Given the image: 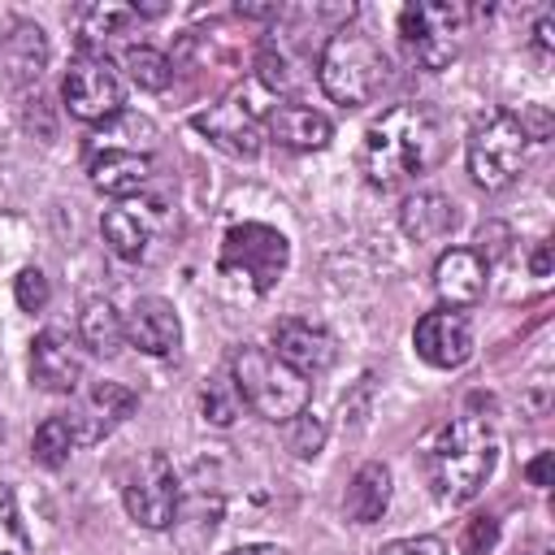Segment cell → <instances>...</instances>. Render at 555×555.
<instances>
[{
	"mask_svg": "<svg viewBox=\"0 0 555 555\" xmlns=\"http://www.w3.org/2000/svg\"><path fill=\"white\" fill-rule=\"evenodd\" d=\"M551 460H555V455H551V451H542L538 460H529V464H525V477H529L533 486H551Z\"/></svg>",
	"mask_w": 555,
	"mask_h": 555,
	"instance_id": "cell-34",
	"label": "cell"
},
{
	"mask_svg": "<svg viewBox=\"0 0 555 555\" xmlns=\"http://www.w3.org/2000/svg\"><path fill=\"white\" fill-rule=\"evenodd\" d=\"M238 13H243V17H273L278 4H238Z\"/></svg>",
	"mask_w": 555,
	"mask_h": 555,
	"instance_id": "cell-37",
	"label": "cell"
},
{
	"mask_svg": "<svg viewBox=\"0 0 555 555\" xmlns=\"http://www.w3.org/2000/svg\"><path fill=\"white\" fill-rule=\"evenodd\" d=\"M291 264V243L282 230L264 225V221H243L234 230H225L221 238V256H217V269L243 286H251L256 295L273 291L282 282Z\"/></svg>",
	"mask_w": 555,
	"mask_h": 555,
	"instance_id": "cell-5",
	"label": "cell"
},
{
	"mask_svg": "<svg viewBox=\"0 0 555 555\" xmlns=\"http://www.w3.org/2000/svg\"><path fill=\"white\" fill-rule=\"evenodd\" d=\"M269 134L291 147V152H321L330 139H334V126L325 113H317L312 104H299V100H282L273 104L269 113Z\"/></svg>",
	"mask_w": 555,
	"mask_h": 555,
	"instance_id": "cell-19",
	"label": "cell"
},
{
	"mask_svg": "<svg viewBox=\"0 0 555 555\" xmlns=\"http://www.w3.org/2000/svg\"><path fill=\"white\" fill-rule=\"evenodd\" d=\"M230 382L238 399L273 425L295 421L312 403V382L299 377L291 364H282L269 347H238L230 360Z\"/></svg>",
	"mask_w": 555,
	"mask_h": 555,
	"instance_id": "cell-4",
	"label": "cell"
},
{
	"mask_svg": "<svg viewBox=\"0 0 555 555\" xmlns=\"http://www.w3.org/2000/svg\"><path fill=\"white\" fill-rule=\"evenodd\" d=\"M156 221H160V204L121 199L117 208L104 212L100 230H104V243L113 247V256H121V260H143V256H147V243H152V234H156Z\"/></svg>",
	"mask_w": 555,
	"mask_h": 555,
	"instance_id": "cell-17",
	"label": "cell"
},
{
	"mask_svg": "<svg viewBox=\"0 0 555 555\" xmlns=\"http://www.w3.org/2000/svg\"><path fill=\"white\" fill-rule=\"evenodd\" d=\"M0 555H30V533L9 486H0Z\"/></svg>",
	"mask_w": 555,
	"mask_h": 555,
	"instance_id": "cell-27",
	"label": "cell"
},
{
	"mask_svg": "<svg viewBox=\"0 0 555 555\" xmlns=\"http://www.w3.org/2000/svg\"><path fill=\"white\" fill-rule=\"evenodd\" d=\"M225 555H286V551L273 546V542H251V546H234V551H225Z\"/></svg>",
	"mask_w": 555,
	"mask_h": 555,
	"instance_id": "cell-36",
	"label": "cell"
},
{
	"mask_svg": "<svg viewBox=\"0 0 555 555\" xmlns=\"http://www.w3.org/2000/svg\"><path fill=\"white\" fill-rule=\"evenodd\" d=\"M494 460H499V442H494L490 425L481 416H455L434 434V442L425 451L429 490L451 507L473 503L481 494V486L490 481Z\"/></svg>",
	"mask_w": 555,
	"mask_h": 555,
	"instance_id": "cell-2",
	"label": "cell"
},
{
	"mask_svg": "<svg viewBox=\"0 0 555 555\" xmlns=\"http://www.w3.org/2000/svg\"><path fill=\"white\" fill-rule=\"evenodd\" d=\"M412 343H416V356L434 369H460L468 356H473V325L460 308H438V312H425L412 330Z\"/></svg>",
	"mask_w": 555,
	"mask_h": 555,
	"instance_id": "cell-11",
	"label": "cell"
},
{
	"mask_svg": "<svg viewBox=\"0 0 555 555\" xmlns=\"http://www.w3.org/2000/svg\"><path fill=\"white\" fill-rule=\"evenodd\" d=\"M134 408H139V395H134L130 386H121V382H100V386H91V390L82 395L78 408L61 412V416L69 421V429H74V438H78V447H82V442L108 438Z\"/></svg>",
	"mask_w": 555,
	"mask_h": 555,
	"instance_id": "cell-12",
	"label": "cell"
},
{
	"mask_svg": "<svg viewBox=\"0 0 555 555\" xmlns=\"http://www.w3.org/2000/svg\"><path fill=\"white\" fill-rule=\"evenodd\" d=\"M87 173H91V186L104 191V195H117V199H134L147 178H152V156L147 152H87Z\"/></svg>",
	"mask_w": 555,
	"mask_h": 555,
	"instance_id": "cell-18",
	"label": "cell"
},
{
	"mask_svg": "<svg viewBox=\"0 0 555 555\" xmlns=\"http://www.w3.org/2000/svg\"><path fill=\"white\" fill-rule=\"evenodd\" d=\"M147 152L152 156V147H156V126L147 121V117H130V113H117L113 121H104L95 134H91V143H87V152Z\"/></svg>",
	"mask_w": 555,
	"mask_h": 555,
	"instance_id": "cell-23",
	"label": "cell"
},
{
	"mask_svg": "<svg viewBox=\"0 0 555 555\" xmlns=\"http://www.w3.org/2000/svg\"><path fill=\"white\" fill-rule=\"evenodd\" d=\"M78 334L95 356H113L126 343V321L108 299H91L78 317Z\"/></svg>",
	"mask_w": 555,
	"mask_h": 555,
	"instance_id": "cell-24",
	"label": "cell"
},
{
	"mask_svg": "<svg viewBox=\"0 0 555 555\" xmlns=\"http://www.w3.org/2000/svg\"><path fill=\"white\" fill-rule=\"evenodd\" d=\"M195 130L230 156H256L260 139H264V121H260L256 104H247L243 91H234L221 104H208L204 113H195Z\"/></svg>",
	"mask_w": 555,
	"mask_h": 555,
	"instance_id": "cell-10",
	"label": "cell"
},
{
	"mask_svg": "<svg viewBox=\"0 0 555 555\" xmlns=\"http://www.w3.org/2000/svg\"><path fill=\"white\" fill-rule=\"evenodd\" d=\"M529 156V134L516 113H490L468 134V173L486 191H503L520 178Z\"/></svg>",
	"mask_w": 555,
	"mask_h": 555,
	"instance_id": "cell-6",
	"label": "cell"
},
{
	"mask_svg": "<svg viewBox=\"0 0 555 555\" xmlns=\"http://www.w3.org/2000/svg\"><path fill=\"white\" fill-rule=\"evenodd\" d=\"M238 408H243V399H238L230 373H221V377H212V382L204 386V421H212V425L225 429V425H234Z\"/></svg>",
	"mask_w": 555,
	"mask_h": 555,
	"instance_id": "cell-28",
	"label": "cell"
},
{
	"mask_svg": "<svg viewBox=\"0 0 555 555\" xmlns=\"http://www.w3.org/2000/svg\"><path fill=\"white\" fill-rule=\"evenodd\" d=\"M399 225H403V234L412 243H434V238H447L460 225V208L442 191H416V195L403 199Z\"/></svg>",
	"mask_w": 555,
	"mask_h": 555,
	"instance_id": "cell-20",
	"label": "cell"
},
{
	"mask_svg": "<svg viewBox=\"0 0 555 555\" xmlns=\"http://www.w3.org/2000/svg\"><path fill=\"white\" fill-rule=\"evenodd\" d=\"M464 30H468V9L451 0H425L399 13V35L425 69H447L460 52Z\"/></svg>",
	"mask_w": 555,
	"mask_h": 555,
	"instance_id": "cell-8",
	"label": "cell"
},
{
	"mask_svg": "<svg viewBox=\"0 0 555 555\" xmlns=\"http://www.w3.org/2000/svg\"><path fill=\"white\" fill-rule=\"evenodd\" d=\"M486 278H490V269H486L481 251H473V247H447L434 264V291H438L442 308L477 304L486 295Z\"/></svg>",
	"mask_w": 555,
	"mask_h": 555,
	"instance_id": "cell-16",
	"label": "cell"
},
{
	"mask_svg": "<svg viewBox=\"0 0 555 555\" xmlns=\"http://www.w3.org/2000/svg\"><path fill=\"white\" fill-rule=\"evenodd\" d=\"M30 382L52 395H69L82 382V351L61 330H39L30 343Z\"/></svg>",
	"mask_w": 555,
	"mask_h": 555,
	"instance_id": "cell-15",
	"label": "cell"
},
{
	"mask_svg": "<svg viewBox=\"0 0 555 555\" xmlns=\"http://www.w3.org/2000/svg\"><path fill=\"white\" fill-rule=\"evenodd\" d=\"M442 147H447V130H442V117L429 108V104H395L386 108L360 139V173L390 191V186H403L408 178L434 169L442 160Z\"/></svg>",
	"mask_w": 555,
	"mask_h": 555,
	"instance_id": "cell-1",
	"label": "cell"
},
{
	"mask_svg": "<svg viewBox=\"0 0 555 555\" xmlns=\"http://www.w3.org/2000/svg\"><path fill=\"white\" fill-rule=\"evenodd\" d=\"M317 82L334 104L360 108V104L377 100L382 87L390 82V56L382 52V43L369 30L338 26L317 56Z\"/></svg>",
	"mask_w": 555,
	"mask_h": 555,
	"instance_id": "cell-3",
	"label": "cell"
},
{
	"mask_svg": "<svg viewBox=\"0 0 555 555\" xmlns=\"http://www.w3.org/2000/svg\"><path fill=\"white\" fill-rule=\"evenodd\" d=\"M494 542H499V520L494 516H473L468 529H464V551L468 555H486Z\"/></svg>",
	"mask_w": 555,
	"mask_h": 555,
	"instance_id": "cell-32",
	"label": "cell"
},
{
	"mask_svg": "<svg viewBox=\"0 0 555 555\" xmlns=\"http://www.w3.org/2000/svg\"><path fill=\"white\" fill-rule=\"evenodd\" d=\"M61 100L78 121L104 126L126 104V78L108 61V52H78L61 78Z\"/></svg>",
	"mask_w": 555,
	"mask_h": 555,
	"instance_id": "cell-7",
	"label": "cell"
},
{
	"mask_svg": "<svg viewBox=\"0 0 555 555\" xmlns=\"http://www.w3.org/2000/svg\"><path fill=\"white\" fill-rule=\"evenodd\" d=\"M121 321H126V343L139 347L143 356H173L178 343H182L178 308H173L169 299H160V295L134 299Z\"/></svg>",
	"mask_w": 555,
	"mask_h": 555,
	"instance_id": "cell-14",
	"label": "cell"
},
{
	"mask_svg": "<svg viewBox=\"0 0 555 555\" xmlns=\"http://www.w3.org/2000/svg\"><path fill=\"white\" fill-rule=\"evenodd\" d=\"M13 295H17V308L43 312L48 299H52V286H48V278H43L39 269H22V273L13 278Z\"/></svg>",
	"mask_w": 555,
	"mask_h": 555,
	"instance_id": "cell-31",
	"label": "cell"
},
{
	"mask_svg": "<svg viewBox=\"0 0 555 555\" xmlns=\"http://www.w3.org/2000/svg\"><path fill=\"white\" fill-rule=\"evenodd\" d=\"M529 269H533V278H546V273H551V243H538V251H533Z\"/></svg>",
	"mask_w": 555,
	"mask_h": 555,
	"instance_id": "cell-35",
	"label": "cell"
},
{
	"mask_svg": "<svg viewBox=\"0 0 555 555\" xmlns=\"http://www.w3.org/2000/svg\"><path fill=\"white\" fill-rule=\"evenodd\" d=\"M273 356L282 364H291L299 377H317V373H325L334 364L338 343H334V334L325 325L304 321V317H286L273 330Z\"/></svg>",
	"mask_w": 555,
	"mask_h": 555,
	"instance_id": "cell-13",
	"label": "cell"
},
{
	"mask_svg": "<svg viewBox=\"0 0 555 555\" xmlns=\"http://www.w3.org/2000/svg\"><path fill=\"white\" fill-rule=\"evenodd\" d=\"M256 69H260V82H264L269 91H278V95H286V91L295 87V61H291L282 48H260Z\"/></svg>",
	"mask_w": 555,
	"mask_h": 555,
	"instance_id": "cell-30",
	"label": "cell"
},
{
	"mask_svg": "<svg viewBox=\"0 0 555 555\" xmlns=\"http://www.w3.org/2000/svg\"><path fill=\"white\" fill-rule=\"evenodd\" d=\"M134 22H139L134 4H113V0L87 4V9L78 13V43H82V52H104V48H108L113 39H121Z\"/></svg>",
	"mask_w": 555,
	"mask_h": 555,
	"instance_id": "cell-22",
	"label": "cell"
},
{
	"mask_svg": "<svg viewBox=\"0 0 555 555\" xmlns=\"http://www.w3.org/2000/svg\"><path fill=\"white\" fill-rule=\"evenodd\" d=\"M551 30H555V17H542V22H538V48H542V52L551 48Z\"/></svg>",
	"mask_w": 555,
	"mask_h": 555,
	"instance_id": "cell-38",
	"label": "cell"
},
{
	"mask_svg": "<svg viewBox=\"0 0 555 555\" xmlns=\"http://www.w3.org/2000/svg\"><path fill=\"white\" fill-rule=\"evenodd\" d=\"M382 555H447V542L434 533H412V538H395L382 546Z\"/></svg>",
	"mask_w": 555,
	"mask_h": 555,
	"instance_id": "cell-33",
	"label": "cell"
},
{
	"mask_svg": "<svg viewBox=\"0 0 555 555\" xmlns=\"http://www.w3.org/2000/svg\"><path fill=\"white\" fill-rule=\"evenodd\" d=\"M343 507H347V516H351L356 525H373V520H382L386 507H390V468H386L382 460L360 464L356 477L347 481V499H343Z\"/></svg>",
	"mask_w": 555,
	"mask_h": 555,
	"instance_id": "cell-21",
	"label": "cell"
},
{
	"mask_svg": "<svg viewBox=\"0 0 555 555\" xmlns=\"http://www.w3.org/2000/svg\"><path fill=\"white\" fill-rule=\"evenodd\" d=\"M286 447H291L299 460H312V455L325 447V421L312 416V412H299L295 421H286Z\"/></svg>",
	"mask_w": 555,
	"mask_h": 555,
	"instance_id": "cell-29",
	"label": "cell"
},
{
	"mask_svg": "<svg viewBox=\"0 0 555 555\" xmlns=\"http://www.w3.org/2000/svg\"><path fill=\"white\" fill-rule=\"evenodd\" d=\"M121 499L134 525L143 529H169L178 520V473L173 460L165 451H143L126 481H121Z\"/></svg>",
	"mask_w": 555,
	"mask_h": 555,
	"instance_id": "cell-9",
	"label": "cell"
},
{
	"mask_svg": "<svg viewBox=\"0 0 555 555\" xmlns=\"http://www.w3.org/2000/svg\"><path fill=\"white\" fill-rule=\"evenodd\" d=\"M121 69H126V78H130L139 91H165V87L173 82V61H169L160 48H147V43L126 48Z\"/></svg>",
	"mask_w": 555,
	"mask_h": 555,
	"instance_id": "cell-25",
	"label": "cell"
},
{
	"mask_svg": "<svg viewBox=\"0 0 555 555\" xmlns=\"http://www.w3.org/2000/svg\"><path fill=\"white\" fill-rule=\"evenodd\" d=\"M74 447H78V438H74V429H69L65 416H48V421L35 429V438H30V455H35V464H43V468H61V464L74 455Z\"/></svg>",
	"mask_w": 555,
	"mask_h": 555,
	"instance_id": "cell-26",
	"label": "cell"
}]
</instances>
